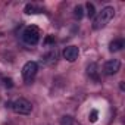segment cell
Wrapping results in <instances>:
<instances>
[{
    "instance_id": "obj_1",
    "label": "cell",
    "mask_w": 125,
    "mask_h": 125,
    "mask_svg": "<svg viewBox=\"0 0 125 125\" xmlns=\"http://www.w3.org/2000/svg\"><path fill=\"white\" fill-rule=\"evenodd\" d=\"M113 16H115V9H113L112 6H104V8L94 16L93 30H102V28H104V27L112 21Z\"/></svg>"
},
{
    "instance_id": "obj_2",
    "label": "cell",
    "mask_w": 125,
    "mask_h": 125,
    "mask_svg": "<svg viewBox=\"0 0 125 125\" xmlns=\"http://www.w3.org/2000/svg\"><path fill=\"white\" fill-rule=\"evenodd\" d=\"M22 40L28 44V46H35L40 41V30L34 25L27 27L22 32Z\"/></svg>"
},
{
    "instance_id": "obj_3",
    "label": "cell",
    "mask_w": 125,
    "mask_h": 125,
    "mask_svg": "<svg viewBox=\"0 0 125 125\" xmlns=\"http://www.w3.org/2000/svg\"><path fill=\"white\" fill-rule=\"evenodd\" d=\"M10 107L15 113H19V115H30L32 110V104L25 99H16L10 104Z\"/></svg>"
},
{
    "instance_id": "obj_4",
    "label": "cell",
    "mask_w": 125,
    "mask_h": 125,
    "mask_svg": "<svg viewBox=\"0 0 125 125\" xmlns=\"http://www.w3.org/2000/svg\"><path fill=\"white\" fill-rule=\"evenodd\" d=\"M37 71H38V65L35 63V62H32V60L27 62V63L24 65V68H22V77H24V80L25 81H31L35 77Z\"/></svg>"
},
{
    "instance_id": "obj_5",
    "label": "cell",
    "mask_w": 125,
    "mask_h": 125,
    "mask_svg": "<svg viewBox=\"0 0 125 125\" xmlns=\"http://www.w3.org/2000/svg\"><path fill=\"white\" fill-rule=\"evenodd\" d=\"M119 69H121V62L118 59L107 60L106 63H104V66H103V71H104L106 75H115V74L119 72Z\"/></svg>"
},
{
    "instance_id": "obj_6",
    "label": "cell",
    "mask_w": 125,
    "mask_h": 125,
    "mask_svg": "<svg viewBox=\"0 0 125 125\" xmlns=\"http://www.w3.org/2000/svg\"><path fill=\"white\" fill-rule=\"evenodd\" d=\"M78 54H80V50L78 47L75 46H68L65 50H63V57L68 60V62H75L78 59Z\"/></svg>"
},
{
    "instance_id": "obj_7",
    "label": "cell",
    "mask_w": 125,
    "mask_h": 125,
    "mask_svg": "<svg viewBox=\"0 0 125 125\" xmlns=\"http://www.w3.org/2000/svg\"><path fill=\"white\" fill-rule=\"evenodd\" d=\"M122 47H124V40L122 38H118V40H113L110 44H109V50L113 53V52H119V50H122Z\"/></svg>"
},
{
    "instance_id": "obj_8",
    "label": "cell",
    "mask_w": 125,
    "mask_h": 125,
    "mask_svg": "<svg viewBox=\"0 0 125 125\" xmlns=\"http://www.w3.org/2000/svg\"><path fill=\"white\" fill-rule=\"evenodd\" d=\"M87 74L93 78V80H99V75H97V65L96 63H91V65H88V68H87Z\"/></svg>"
},
{
    "instance_id": "obj_9",
    "label": "cell",
    "mask_w": 125,
    "mask_h": 125,
    "mask_svg": "<svg viewBox=\"0 0 125 125\" xmlns=\"http://www.w3.org/2000/svg\"><path fill=\"white\" fill-rule=\"evenodd\" d=\"M85 8H87V15H88V18H93V16L96 15V9H94V5L88 2V3L85 5Z\"/></svg>"
},
{
    "instance_id": "obj_10",
    "label": "cell",
    "mask_w": 125,
    "mask_h": 125,
    "mask_svg": "<svg viewBox=\"0 0 125 125\" xmlns=\"http://www.w3.org/2000/svg\"><path fill=\"white\" fill-rule=\"evenodd\" d=\"M74 15H75V18H78V19H81V18L84 16V9H83L81 5L75 6V9H74Z\"/></svg>"
},
{
    "instance_id": "obj_11",
    "label": "cell",
    "mask_w": 125,
    "mask_h": 125,
    "mask_svg": "<svg viewBox=\"0 0 125 125\" xmlns=\"http://www.w3.org/2000/svg\"><path fill=\"white\" fill-rule=\"evenodd\" d=\"M97 119H99V112H97L96 109H93V110L88 113V121H90L91 124H94V122H97Z\"/></svg>"
},
{
    "instance_id": "obj_12",
    "label": "cell",
    "mask_w": 125,
    "mask_h": 125,
    "mask_svg": "<svg viewBox=\"0 0 125 125\" xmlns=\"http://www.w3.org/2000/svg\"><path fill=\"white\" fill-rule=\"evenodd\" d=\"M60 125H74V119L69 115H65V116H62V119H60Z\"/></svg>"
},
{
    "instance_id": "obj_13",
    "label": "cell",
    "mask_w": 125,
    "mask_h": 125,
    "mask_svg": "<svg viewBox=\"0 0 125 125\" xmlns=\"http://www.w3.org/2000/svg\"><path fill=\"white\" fill-rule=\"evenodd\" d=\"M25 13L31 15V13H37V12H35V8H34L32 5H27V6H25Z\"/></svg>"
},
{
    "instance_id": "obj_14",
    "label": "cell",
    "mask_w": 125,
    "mask_h": 125,
    "mask_svg": "<svg viewBox=\"0 0 125 125\" xmlns=\"http://www.w3.org/2000/svg\"><path fill=\"white\" fill-rule=\"evenodd\" d=\"M53 43H54V37L53 35H47L44 38V44H53Z\"/></svg>"
},
{
    "instance_id": "obj_15",
    "label": "cell",
    "mask_w": 125,
    "mask_h": 125,
    "mask_svg": "<svg viewBox=\"0 0 125 125\" xmlns=\"http://www.w3.org/2000/svg\"><path fill=\"white\" fill-rule=\"evenodd\" d=\"M5 85L10 88V87L13 85V84H12V80H10V78H5Z\"/></svg>"
}]
</instances>
